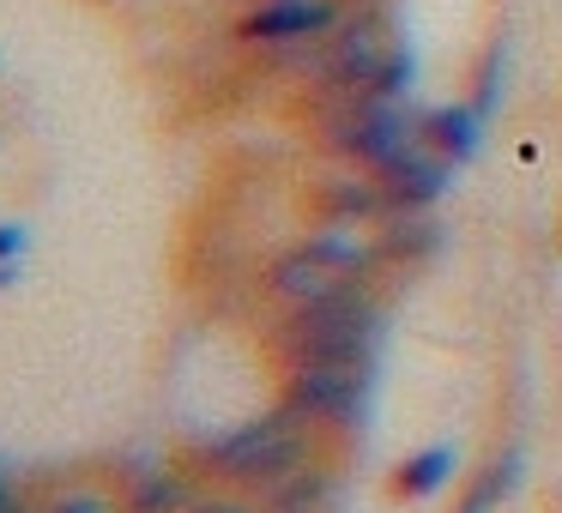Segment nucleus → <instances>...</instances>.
<instances>
[{"instance_id":"4","label":"nucleus","mask_w":562,"mask_h":513,"mask_svg":"<svg viewBox=\"0 0 562 513\" xmlns=\"http://www.w3.org/2000/svg\"><path fill=\"white\" fill-rule=\"evenodd\" d=\"M369 380H375V363H284L279 404L291 417H303L308 429L315 423H363Z\"/></svg>"},{"instance_id":"14","label":"nucleus","mask_w":562,"mask_h":513,"mask_svg":"<svg viewBox=\"0 0 562 513\" xmlns=\"http://www.w3.org/2000/svg\"><path fill=\"white\" fill-rule=\"evenodd\" d=\"M502 73H508V43L496 37V43L484 49V61H477V91H472V110L484 115V122L502 110V86H508Z\"/></svg>"},{"instance_id":"2","label":"nucleus","mask_w":562,"mask_h":513,"mask_svg":"<svg viewBox=\"0 0 562 513\" xmlns=\"http://www.w3.org/2000/svg\"><path fill=\"white\" fill-rule=\"evenodd\" d=\"M194 465L212 477H224V483L272 489V483H284L291 471L308 465V423L279 404V411H267V417L236 423L231 435H212L206 447L194 453Z\"/></svg>"},{"instance_id":"6","label":"nucleus","mask_w":562,"mask_h":513,"mask_svg":"<svg viewBox=\"0 0 562 513\" xmlns=\"http://www.w3.org/2000/svg\"><path fill=\"white\" fill-rule=\"evenodd\" d=\"M345 19V0H255L236 19V43L248 49H296V43H327Z\"/></svg>"},{"instance_id":"9","label":"nucleus","mask_w":562,"mask_h":513,"mask_svg":"<svg viewBox=\"0 0 562 513\" xmlns=\"http://www.w3.org/2000/svg\"><path fill=\"white\" fill-rule=\"evenodd\" d=\"M424 146L441 151V158L460 170V163H472L477 146H484V115H477L472 103H436V110H424Z\"/></svg>"},{"instance_id":"12","label":"nucleus","mask_w":562,"mask_h":513,"mask_svg":"<svg viewBox=\"0 0 562 513\" xmlns=\"http://www.w3.org/2000/svg\"><path fill=\"white\" fill-rule=\"evenodd\" d=\"M514 483H520V453H502V459H490L484 471L472 477V489L460 495V508H453V513H496V501L508 495Z\"/></svg>"},{"instance_id":"10","label":"nucleus","mask_w":562,"mask_h":513,"mask_svg":"<svg viewBox=\"0 0 562 513\" xmlns=\"http://www.w3.org/2000/svg\"><path fill=\"white\" fill-rule=\"evenodd\" d=\"M453 465H460V447H448V441H436V447L412 453L405 465H393L387 489H393L400 501H424V495H436V489L453 477Z\"/></svg>"},{"instance_id":"13","label":"nucleus","mask_w":562,"mask_h":513,"mask_svg":"<svg viewBox=\"0 0 562 513\" xmlns=\"http://www.w3.org/2000/svg\"><path fill=\"white\" fill-rule=\"evenodd\" d=\"M327 471H315V465H303V471H291L284 483L267 489V513H315L321 495H327Z\"/></svg>"},{"instance_id":"1","label":"nucleus","mask_w":562,"mask_h":513,"mask_svg":"<svg viewBox=\"0 0 562 513\" xmlns=\"http://www.w3.org/2000/svg\"><path fill=\"white\" fill-rule=\"evenodd\" d=\"M381 303L363 290V284H345L333 296H315V303H296L291 315L279 320L272 344H279L284 363H375L381 344Z\"/></svg>"},{"instance_id":"15","label":"nucleus","mask_w":562,"mask_h":513,"mask_svg":"<svg viewBox=\"0 0 562 513\" xmlns=\"http://www.w3.org/2000/svg\"><path fill=\"white\" fill-rule=\"evenodd\" d=\"M25 254V224H0V266H13Z\"/></svg>"},{"instance_id":"18","label":"nucleus","mask_w":562,"mask_h":513,"mask_svg":"<svg viewBox=\"0 0 562 513\" xmlns=\"http://www.w3.org/2000/svg\"><path fill=\"white\" fill-rule=\"evenodd\" d=\"M7 284H19V260L13 266H0V290H7Z\"/></svg>"},{"instance_id":"5","label":"nucleus","mask_w":562,"mask_h":513,"mask_svg":"<svg viewBox=\"0 0 562 513\" xmlns=\"http://www.w3.org/2000/svg\"><path fill=\"white\" fill-rule=\"evenodd\" d=\"M412 146H424V115L405 103H351V110H333L327 122V151L363 170H381Z\"/></svg>"},{"instance_id":"11","label":"nucleus","mask_w":562,"mask_h":513,"mask_svg":"<svg viewBox=\"0 0 562 513\" xmlns=\"http://www.w3.org/2000/svg\"><path fill=\"white\" fill-rule=\"evenodd\" d=\"M188 483L176 471H164V465H139L134 471V483H127V495H122V508L127 513H182L188 508Z\"/></svg>"},{"instance_id":"16","label":"nucleus","mask_w":562,"mask_h":513,"mask_svg":"<svg viewBox=\"0 0 562 513\" xmlns=\"http://www.w3.org/2000/svg\"><path fill=\"white\" fill-rule=\"evenodd\" d=\"M182 513H267V508H248V501H224V495H206V501H188Z\"/></svg>"},{"instance_id":"3","label":"nucleus","mask_w":562,"mask_h":513,"mask_svg":"<svg viewBox=\"0 0 562 513\" xmlns=\"http://www.w3.org/2000/svg\"><path fill=\"white\" fill-rule=\"evenodd\" d=\"M375 260H381V248H369V242H357L351 230H333L327 224V230H315L308 242L284 248V254L272 260L267 290L296 308V303H315V296L345 290V284H363Z\"/></svg>"},{"instance_id":"8","label":"nucleus","mask_w":562,"mask_h":513,"mask_svg":"<svg viewBox=\"0 0 562 513\" xmlns=\"http://www.w3.org/2000/svg\"><path fill=\"white\" fill-rule=\"evenodd\" d=\"M315 218L333 230H351V224H387L393 206L375 175H333L327 187H315Z\"/></svg>"},{"instance_id":"7","label":"nucleus","mask_w":562,"mask_h":513,"mask_svg":"<svg viewBox=\"0 0 562 513\" xmlns=\"http://www.w3.org/2000/svg\"><path fill=\"white\" fill-rule=\"evenodd\" d=\"M369 175L381 182V194H387L393 212H429V206H441V194L453 187V163L429 146L400 151L393 163H381V170H369Z\"/></svg>"},{"instance_id":"17","label":"nucleus","mask_w":562,"mask_h":513,"mask_svg":"<svg viewBox=\"0 0 562 513\" xmlns=\"http://www.w3.org/2000/svg\"><path fill=\"white\" fill-rule=\"evenodd\" d=\"M49 513H115V508H110L103 495H61Z\"/></svg>"}]
</instances>
